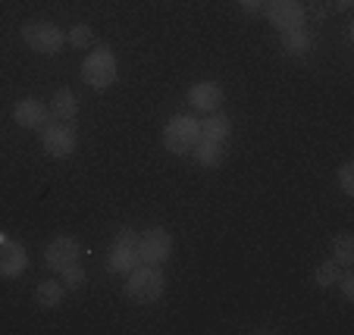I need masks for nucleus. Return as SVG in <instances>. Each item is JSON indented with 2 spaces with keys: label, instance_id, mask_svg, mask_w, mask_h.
I'll list each match as a JSON object with an SVG mask.
<instances>
[{
  "label": "nucleus",
  "instance_id": "1",
  "mask_svg": "<svg viewBox=\"0 0 354 335\" xmlns=\"http://www.w3.org/2000/svg\"><path fill=\"white\" fill-rule=\"evenodd\" d=\"M126 279V298L135 304H154L163 298V289H167V279H163L160 267L154 263H138L135 269H129Z\"/></svg>",
  "mask_w": 354,
  "mask_h": 335
},
{
  "label": "nucleus",
  "instance_id": "2",
  "mask_svg": "<svg viewBox=\"0 0 354 335\" xmlns=\"http://www.w3.org/2000/svg\"><path fill=\"white\" fill-rule=\"evenodd\" d=\"M116 73H120V66H116V57L110 47H97L82 60V82L94 91H104V88L113 85Z\"/></svg>",
  "mask_w": 354,
  "mask_h": 335
},
{
  "label": "nucleus",
  "instance_id": "3",
  "mask_svg": "<svg viewBox=\"0 0 354 335\" xmlns=\"http://www.w3.org/2000/svg\"><path fill=\"white\" fill-rule=\"evenodd\" d=\"M201 141V119L194 116H173L163 126V148L169 154H192L194 144Z\"/></svg>",
  "mask_w": 354,
  "mask_h": 335
},
{
  "label": "nucleus",
  "instance_id": "4",
  "mask_svg": "<svg viewBox=\"0 0 354 335\" xmlns=\"http://www.w3.org/2000/svg\"><path fill=\"white\" fill-rule=\"evenodd\" d=\"M138 263H141L138 260V235H135L132 229H120L107 251V269L126 276L129 269H135Z\"/></svg>",
  "mask_w": 354,
  "mask_h": 335
},
{
  "label": "nucleus",
  "instance_id": "5",
  "mask_svg": "<svg viewBox=\"0 0 354 335\" xmlns=\"http://www.w3.org/2000/svg\"><path fill=\"white\" fill-rule=\"evenodd\" d=\"M22 41L38 54H60V47L66 44V35L60 32V26L44 19H32L22 26Z\"/></svg>",
  "mask_w": 354,
  "mask_h": 335
},
{
  "label": "nucleus",
  "instance_id": "6",
  "mask_svg": "<svg viewBox=\"0 0 354 335\" xmlns=\"http://www.w3.org/2000/svg\"><path fill=\"white\" fill-rule=\"evenodd\" d=\"M169 254H173V235L163 226H151L147 232L138 235V260L141 263L160 267L163 260H169Z\"/></svg>",
  "mask_w": 354,
  "mask_h": 335
},
{
  "label": "nucleus",
  "instance_id": "7",
  "mask_svg": "<svg viewBox=\"0 0 354 335\" xmlns=\"http://www.w3.org/2000/svg\"><path fill=\"white\" fill-rule=\"evenodd\" d=\"M79 254H82V245L73 235H57L54 242H47L44 248V260L54 273H63L69 263H79Z\"/></svg>",
  "mask_w": 354,
  "mask_h": 335
},
{
  "label": "nucleus",
  "instance_id": "8",
  "mask_svg": "<svg viewBox=\"0 0 354 335\" xmlns=\"http://www.w3.org/2000/svg\"><path fill=\"white\" fill-rule=\"evenodd\" d=\"M75 144H79V138H75L73 126H44L41 128V148L54 157V160L69 157L75 151Z\"/></svg>",
  "mask_w": 354,
  "mask_h": 335
},
{
  "label": "nucleus",
  "instance_id": "9",
  "mask_svg": "<svg viewBox=\"0 0 354 335\" xmlns=\"http://www.w3.org/2000/svg\"><path fill=\"white\" fill-rule=\"evenodd\" d=\"M263 10H267L270 26H276L279 32L304 26V7H301V0H270Z\"/></svg>",
  "mask_w": 354,
  "mask_h": 335
},
{
  "label": "nucleus",
  "instance_id": "10",
  "mask_svg": "<svg viewBox=\"0 0 354 335\" xmlns=\"http://www.w3.org/2000/svg\"><path fill=\"white\" fill-rule=\"evenodd\" d=\"M28 269V251L13 238L0 242V279H19Z\"/></svg>",
  "mask_w": 354,
  "mask_h": 335
},
{
  "label": "nucleus",
  "instance_id": "11",
  "mask_svg": "<svg viewBox=\"0 0 354 335\" xmlns=\"http://www.w3.org/2000/svg\"><path fill=\"white\" fill-rule=\"evenodd\" d=\"M47 119H50V107L35 101V97H26L13 107V122L22 128H44Z\"/></svg>",
  "mask_w": 354,
  "mask_h": 335
},
{
  "label": "nucleus",
  "instance_id": "12",
  "mask_svg": "<svg viewBox=\"0 0 354 335\" xmlns=\"http://www.w3.org/2000/svg\"><path fill=\"white\" fill-rule=\"evenodd\" d=\"M188 104L194 110H201V113H214L223 104V88L216 82H194L188 88Z\"/></svg>",
  "mask_w": 354,
  "mask_h": 335
},
{
  "label": "nucleus",
  "instance_id": "13",
  "mask_svg": "<svg viewBox=\"0 0 354 335\" xmlns=\"http://www.w3.org/2000/svg\"><path fill=\"white\" fill-rule=\"evenodd\" d=\"M229 132H232V122H229V116L220 113V110L207 113V116H204V122H201V138H204V141H216V144H226V141H229Z\"/></svg>",
  "mask_w": 354,
  "mask_h": 335
},
{
  "label": "nucleus",
  "instance_id": "14",
  "mask_svg": "<svg viewBox=\"0 0 354 335\" xmlns=\"http://www.w3.org/2000/svg\"><path fill=\"white\" fill-rule=\"evenodd\" d=\"M50 116L60 122H73L79 116V101H75V94L69 88H60L54 94V101H50Z\"/></svg>",
  "mask_w": 354,
  "mask_h": 335
},
{
  "label": "nucleus",
  "instance_id": "15",
  "mask_svg": "<svg viewBox=\"0 0 354 335\" xmlns=\"http://www.w3.org/2000/svg\"><path fill=\"white\" fill-rule=\"evenodd\" d=\"M279 41H282V50H286V54H292V57H304L310 50V44H314L304 26H301V28H288V32H279Z\"/></svg>",
  "mask_w": 354,
  "mask_h": 335
},
{
  "label": "nucleus",
  "instance_id": "16",
  "mask_svg": "<svg viewBox=\"0 0 354 335\" xmlns=\"http://www.w3.org/2000/svg\"><path fill=\"white\" fill-rule=\"evenodd\" d=\"M63 291H66V285H63V282L44 279V282H38V289H35V301H38V307L54 310V307H60Z\"/></svg>",
  "mask_w": 354,
  "mask_h": 335
},
{
  "label": "nucleus",
  "instance_id": "17",
  "mask_svg": "<svg viewBox=\"0 0 354 335\" xmlns=\"http://www.w3.org/2000/svg\"><path fill=\"white\" fill-rule=\"evenodd\" d=\"M192 154L198 157L201 166H207V169H216L223 163V157H226V154H223V144H216V141H204V138L194 144Z\"/></svg>",
  "mask_w": 354,
  "mask_h": 335
},
{
  "label": "nucleus",
  "instance_id": "18",
  "mask_svg": "<svg viewBox=\"0 0 354 335\" xmlns=\"http://www.w3.org/2000/svg\"><path fill=\"white\" fill-rule=\"evenodd\" d=\"M333 260L339 267H351L354 263V235L351 232H339L333 238Z\"/></svg>",
  "mask_w": 354,
  "mask_h": 335
},
{
  "label": "nucleus",
  "instance_id": "19",
  "mask_svg": "<svg viewBox=\"0 0 354 335\" xmlns=\"http://www.w3.org/2000/svg\"><path fill=\"white\" fill-rule=\"evenodd\" d=\"M342 269H345V267H339V263L329 257L326 263H320V267L314 269V282L320 285V289H329V285H335V279H339Z\"/></svg>",
  "mask_w": 354,
  "mask_h": 335
},
{
  "label": "nucleus",
  "instance_id": "20",
  "mask_svg": "<svg viewBox=\"0 0 354 335\" xmlns=\"http://www.w3.org/2000/svg\"><path fill=\"white\" fill-rule=\"evenodd\" d=\"M66 41H69V44H73V47H79V50H85V47L94 41V32H91V28H88V26H82V22H79V26H73V28H69Z\"/></svg>",
  "mask_w": 354,
  "mask_h": 335
},
{
  "label": "nucleus",
  "instance_id": "21",
  "mask_svg": "<svg viewBox=\"0 0 354 335\" xmlns=\"http://www.w3.org/2000/svg\"><path fill=\"white\" fill-rule=\"evenodd\" d=\"M63 285H66V289H79V285H85V269H82L79 263H69V267L63 269Z\"/></svg>",
  "mask_w": 354,
  "mask_h": 335
},
{
  "label": "nucleus",
  "instance_id": "22",
  "mask_svg": "<svg viewBox=\"0 0 354 335\" xmlns=\"http://www.w3.org/2000/svg\"><path fill=\"white\" fill-rule=\"evenodd\" d=\"M339 289H342V295H345V301H354V273H351V267H345L339 273Z\"/></svg>",
  "mask_w": 354,
  "mask_h": 335
},
{
  "label": "nucleus",
  "instance_id": "23",
  "mask_svg": "<svg viewBox=\"0 0 354 335\" xmlns=\"http://www.w3.org/2000/svg\"><path fill=\"white\" fill-rule=\"evenodd\" d=\"M339 185L348 198H354V163H345V166L339 169Z\"/></svg>",
  "mask_w": 354,
  "mask_h": 335
},
{
  "label": "nucleus",
  "instance_id": "24",
  "mask_svg": "<svg viewBox=\"0 0 354 335\" xmlns=\"http://www.w3.org/2000/svg\"><path fill=\"white\" fill-rule=\"evenodd\" d=\"M267 3H270V0H239V7L245 10V13H261Z\"/></svg>",
  "mask_w": 354,
  "mask_h": 335
},
{
  "label": "nucleus",
  "instance_id": "25",
  "mask_svg": "<svg viewBox=\"0 0 354 335\" xmlns=\"http://www.w3.org/2000/svg\"><path fill=\"white\" fill-rule=\"evenodd\" d=\"M354 0H333V10H351Z\"/></svg>",
  "mask_w": 354,
  "mask_h": 335
}]
</instances>
